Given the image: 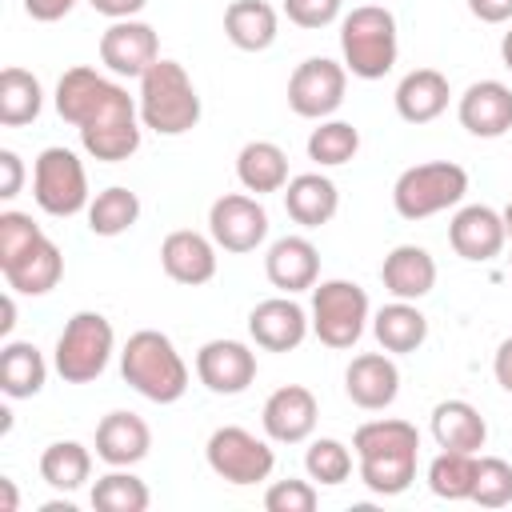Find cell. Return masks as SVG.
Returning a JSON list of instances; mask_svg holds the SVG:
<instances>
[{
    "instance_id": "1",
    "label": "cell",
    "mask_w": 512,
    "mask_h": 512,
    "mask_svg": "<svg viewBox=\"0 0 512 512\" xmlns=\"http://www.w3.org/2000/svg\"><path fill=\"white\" fill-rule=\"evenodd\" d=\"M352 452L360 464V480L376 496H400L416 480L420 432L408 420H368L352 432Z\"/></svg>"
},
{
    "instance_id": "2",
    "label": "cell",
    "mask_w": 512,
    "mask_h": 512,
    "mask_svg": "<svg viewBox=\"0 0 512 512\" xmlns=\"http://www.w3.org/2000/svg\"><path fill=\"white\" fill-rule=\"evenodd\" d=\"M120 376L152 404H176L188 392V364L156 328H140L128 336L120 352Z\"/></svg>"
},
{
    "instance_id": "3",
    "label": "cell",
    "mask_w": 512,
    "mask_h": 512,
    "mask_svg": "<svg viewBox=\"0 0 512 512\" xmlns=\"http://www.w3.org/2000/svg\"><path fill=\"white\" fill-rule=\"evenodd\" d=\"M136 104H140L144 128H152L156 136H184L200 124V92L192 76L184 72V64L164 56L140 76Z\"/></svg>"
},
{
    "instance_id": "4",
    "label": "cell",
    "mask_w": 512,
    "mask_h": 512,
    "mask_svg": "<svg viewBox=\"0 0 512 512\" xmlns=\"http://www.w3.org/2000/svg\"><path fill=\"white\" fill-rule=\"evenodd\" d=\"M340 52L344 68L360 80H380L392 72L400 56V36H396V16L380 4H360L340 20Z\"/></svg>"
},
{
    "instance_id": "5",
    "label": "cell",
    "mask_w": 512,
    "mask_h": 512,
    "mask_svg": "<svg viewBox=\"0 0 512 512\" xmlns=\"http://www.w3.org/2000/svg\"><path fill=\"white\" fill-rule=\"evenodd\" d=\"M468 192V172L456 160H428L412 164L396 176L392 184V208L404 220H428L436 212H448L464 200Z\"/></svg>"
},
{
    "instance_id": "6",
    "label": "cell",
    "mask_w": 512,
    "mask_h": 512,
    "mask_svg": "<svg viewBox=\"0 0 512 512\" xmlns=\"http://www.w3.org/2000/svg\"><path fill=\"white\" fill-rule=\"evenodd\" d=\"M312 332L320 344L328 348H352L368 320H372V304L368 292L356 280H316L312 288Z\"/></svg>"
},
{
    "instance_id": "7",
    "label": "cell",
    "mask_w": 512,
    "mask_h": 512,
    "mask_svg": "<svg viewBox=\"0 0 512 512\" xmlns=\"http://www.w3.org/2000/svg\"><path fill=\"white\" fill-rule=\"evenodd\" d=\"M112 352H116L112 320L100 316V312H76L64 324L60 340H56L52 364H56L64 384H88V380H96L108 368Z\"/></svg>"
},
{
    "instance_id": "8",
    "label": "cell",
    "mask_w": 512,
    "mask_h": 512,
    "mask_svg": "<svg viewBox=\"0 0 512 512\" xmlns=\"http://www.w3.org/2000/svg\"><path fill=\"white\" fill-rule=\"evenodd\" d=\"M32 196L40 204V212L48 216H76L88 212L92 196H88V172L80 164V156L72 148H44L32 164Z\"/></svg>"
},
{
    "instance_id": "9",
    "label": "cell",
    "mask_w": 512,
    "mask_h": 512,
    "mask_svg": "<svg viewBox=\"0 0 512 512\" xmlns=\"http://www.w3.org/2000/svg\"><path fill=\"white\" fill-rule=\"evenodd\" d=\"M80 132V144L92 160H104V164H120L128 160L136 148H140V132H144V120H140V104L128 96V88H116L108 96V104L76 128Z\"/></svg>"
},
{
    "instance_id": "10",
    "label": "cell",
    "mask_w": 512,
    "mask_h": 512,
    "mask_svg": "<svg viewBox=\"0 0 512 512\" xmlns=\"http://www.w3.org/2000/svg\"><path fill=\"white\" fill-rule=\"evenodd\" d=\"M204 456H208V468L228 480V484H260L272 476L276 468V452L268 440H260L256 432L240 428V424H224L208 436L204 444Z\"/></svg>"
},
{
    "instance_id": "11",
    "label": "cell",
    "mask_w": 512,
    "mask_h": 512,
    "mask_svg": "<svg viewBox=\"0 0 512 512\" xmlns=\"http://www.w3.org/2000/svg\"><path fill=\"white\" fill-rule=\"evenodd\" d=\"M348 92V68L328 56H308L288 76V108L304 120H328Z\"/></svg>"
},
{
    "instance_id": "12",
    "label": "cell",
    "mask_w": 512,
    "mask_h": 512,
    "mask_svg": "<svg viewBox=\"0 0 512 512\" xmlns=\"http://www.w3.org/2000/svg\"><path fill=\"white\" fill-rule=\"evenodd\" d=\"M208 236L224 252H256L268 240V212L256 196L228 192L208 208Z\"/></svg>"
},
{
    "instance_id": "13",
    "label": "cell",
    "mask_w": 512,
    "mask_h": 512,
    "mask_svg": "<svg viewBox=\"0 0 512 512\" xmlns=\"http://www.w3.org/2000/svg\"><path fill=\"white\" fill-rule=\"evenodd\" d=\"M160 60V36L144 20H112L100 36V64L112 76H144Z\"/></svg>"
},
{
    "instance_id": "14",
    "label": "cell",
    "mask_w": 512,
    "mask_h": 512,
    "mask_svg": "<svg viewBox=\"0 0 512 512\" xmlns=\"http://www.w3.org/2000/svg\"><path fill=\"white\" fill-rule=\"evenodd\" d=\"M196 376L216 396H240L256 380V352L244 340H208L196 352Z\"/></svg>"
},
{
    "instance_id": "15",
    "label": "cell",
    "mask_w": 512,
    "mask_h": 512,
    "mask_svg": "<svg viewBox=\"0 0 512 512\" xmlns=\"http://www.w3.org/2000/svg\"><path fill=\"white\" fill-rule=\"evenodd\" d=\"M308 332H312V320L288 292L284 296H268L248 312V336L264 352H292V348L304 344Z\"/></svg>"
},
{
    "instance_id": "16",
    "label": "cell",
    "mask_w": 512,
    "mask_h": 512,
    "mask_svg": "<svg viewBox=\"0 0 512 512\" xmlns=\"http://www.w3.org/2000/svg\"><path fill=\"white\" fill-rule=\"evenodd\" d=\"M316 420H320V404H316V396L304 384L276 388L264 400V412H260L264 436L272 444H304L316 432Z\"/></svg>"
},
{
    "instance_id": "17",
    "label": "cell",
    "mask_w": 512,
    "mask_h": 512,
    "mask_svg": "<svg viewBox=\"0 0 512 512\" xmlns=\"http://www.w3.org/2000/svg\"><path fill=\"white\" fill-rule=\"evenodd\" d=\"M448 244L460 260L484 264V260L500 256V248L508 244L504 216L488 204H464V208H456V216L448 224Z\"/></svg>"
},
{
    "instance_id": "18",
    "label": "cell",
    "mask_w": 512,
    "mask_h": 512,
    "mask_svg": "<svg viewBox=\"0 0 512 512\" xmlns=\"http://www.w3.org/2000/svg\"><path fill=\"white\" fill-rule=\"evenodd\" d=\"M344 392L364 412H384L400 396V368L388 352H360L344 368Z\"/></svg>"
},
{
    "instance_id": "19",
    "label": "cell",
    "mask_w": 512,
    "mask_h": 512,
    "mask_svg": "<svg viewBox=\"0 0 512 512\" xmlns=\"http://www.w3.org/2000/svg\"><path fill=\"white\" fill-rule=\"evenodd\" d=\"M456 116L472 136L496 140L512 128V88L504 80H476L464 88Z\"/></svg>"
},
{
    "instance_id": "20",
    "label": "cell",
    "mask_w": 512,
    "mask_h": 512,
    "mask_svg": "<svg viewBox=\"0 0 512 512\" xmlns=\"http://www.w3.org/2000/svg\"><path fill=\"white\" fill-rule=\"evenodd\" d=\"M160 268L168 272V280L176 284H208L216 276V240L192 228H176L164 236L160 244Z\"/></svg>"
},
{
    "instance_id": "21",
    "label": "cell",
    "mask_w": 512,
    "mask_h": 512,
    "mask_svg": "<svg viewBox=\"0 0 512 512\" xmlns=\"http://www.w3.org/2000/svg\"><path fill=\"white\" fill-rule=\"evenodd\" d=\"M264 276L272 288L296 296V292H308L316 288L320 280V252L308 236H280L272 240L268 256H264Z\"/></svg>"
},
{
    "instance_id": "22",
    "label": "cell",
    "mask_w": 512,
    "mask_h": 512,
    "mask_svg": "<svg viewBox=\"0 0 512 512\" xmlns=\"http://www.w3.org/2000/svg\"><path fill=\"white\" fill-rule=\"evenodd\" d=\"M120 84L116 80H108L104 72H96V68H88V64H76V68H68L60 80H56V112H60V120H68L72 128H80V124H88L104 104H108V96L116 92Z\"/></svg>"
},
{
    "instance_id": "23",
    "label": "cell",
    "mask_w": 512,
    "mask_h": 512,
    "mask_svg": "<svg viewBox=\"0 0 512 512\" xmlns=\"http://www.w3.org/2000/svg\"><path fill=\"white\" fill-rule=\"evenodd\" d=\"M152 448V428L136 416V412H108L100 424H96V456L108 464V468H132L148 456Z\"/></svg>"
},
{
    "instance_id": "24",
    "label": "cell",
    "mask_w": 512,
    "mask_h": 512,
    "mask_svg": "<svg viewBox=\"0 0 512 512\" xmlns=\"http://www.w3.org/2000/svg\"><path fill=\"white\" fill-rule=\"evenodd\" d=\"M4 280H8V288L12 292H20V296H44V292H52L56 284H60V276H64V256H60V248L40 232L16 260H8L4 268Z\"/></svg>"
},
{
    "instance_id": "25",
    "label": "cell",
    "mask_w": 512,
    "mask_h": 512,
    "mask_svg": "<svg viewBox=\"0 0 512 512\" xmlns=\"http://www.w3.org/2000/svg\"><path fill=\"white\" fill-rule=\"evenodd\" d=\"M380 280L396 300H420L436 288V260L420 244H396L380 264Z\"/></svg>"
},
{
    "instance_id": "26",
    "label": "cell",
    "mask_w": 512,
    "mask_h": 512,
    "mask_svg": "<svg viewBox=\"0 0 512 512\" xmlns=\"http://www.w3.org/2000/svg\"><path fill=\"white\" fill-rule=\"evenodd\" d=\"M448 96H452V88H448V76L444 72H436V68H412L396 84V96L392 100H396L400 120L428 124V120H436L448 108Z\"/></svg>"
},
{
    "instance_id": "27",
    "label": "cell",
    "mask_w": 512,
    "mask_h": 512,
    "mask_svg": "<svg viewBox=\"0 0 512 512\" xmlns=\"http://www.w3.org/2000/svg\"><path fill=\"white\" fill-rule=\"evenodd\" d=\"M284 208L300 228H320L336 216L340 192L324 172H300L284 184Z\"/></svg>"
},
{
    "instance_id": "28",
    "label": "cell",
    "mask_w": 512,
    "mask_h": 512,
    "mask_svg": "<svg viewBox=\"0 0 512 512\" xmlns=\"http://www.w3.org/2000/svg\"><path fill=\"white\" fill-rule=\"evenodd\" d=\"M280 32V16L268 0H232L224 8V36L240 48V52H264L276 44Z\"/></svg>"
},
{
    "instance_id": "29",
    "label": "cell",
    "mask_w": 512,
    "mask_h": 512,
    "mask_svg": "<svg viewBox=\"0 0 512 512\" xmlns=\"http://www.w3.org/2000/svg\"><path fill=\"white\" fill-rule=\"evenodd\" d=\"M432 436L440 448L452 452H480L488 440V424L476 404L468 400H440L432 408Z\"/></svg>"
},
{
    "instance_id": "30",
    "label": "cell",
    "mask_w": 512,
    "mask_h": 512,
    "mask_svg": "<svg viewBox=\"0 0 512 512\" xmlns=\"http://www.w3.org/2000/svg\"><path fill=\"white\" fill-rule=\"evenodd\" d=\"M236 180L244 184V192H284V184L292 180L288 176V156L280 144L272 140H248L236 156Z\"/></svg>"
},
{
    "instance_id": "31",
    "label": "cell",
    "mask_w": 512,
    "mask_h": 512,
    "mask_svg": "<svg viewBox=\"0 0 512 512\" xmlns=\"http://www.w3.org/2000/svg\"><path fill=\"white\" fill-rule=\"evenodd\" d=\"M372 332L384 352L404 356L428 340V316L416 308V300H392L372 316Z\"/></svg>"
},
{
    "instance_id": "32",
    "label": "cell",
    "mask_w": 512,
    "mask_h": 512,
    "mask_svg": "<svg viewBox=\"0 0 512 512\" xmlns=\"http://www.w3.org/2000/svg\"><path fill=\"white\" fill-rule=\"evenodd\" d=\"M48 380V364L44 352L28 340H8L0 348V388L8 400H28L44 388Z\"/></svg>"
},
{
    "instance_id": "33",
    "label": "cell",
    "mask_w": 512,
    "mask_h": 512,
    "mask_svg": "<svg viewBox=\"0 0 512 512\" xmlns=\"http://www.w3.org/2000/svg\"><path fill=\"white\" fill-rule=\"evenodd\" d=\"M44 108V88L28 68H4L0 72V124L4 128H24L40 116Z\"/></svg>"
},
{
    "instance_id": "34",
    "label": "cell",
    "mask_w": 512,
    "mask_h": 512,
    "mask_svg": "<svg viewBox=\"0 0 512 512\" xmlns=\"http://www.w3.org/2000/svg\"><path fill=\"white\" fill-rule=\"evenodd\" d=\"M136 220H140V196L132 188H124V184H112V188L96 192L92 204H88V228H92V236H104V240L124 236Z\"/></svg>"
},
{
    "instance_id": "35",
    "label": "cell",
    "mask_w": 512,
    "mask_h": 512,
    "mask_svg": "<svg viewBox=\"0 0 512 512\" xmlns=\"http://www.w3.org/2000/svg\"><path fill=\"white\" fill-rule=\"evenodd\" d=\"M40 476L56 492H76L92 476V452L80 440H56L40 452Z\"/></svg>"
},
{
    "instance_id": "36",
    "label": "cell",
    "mask_w": 512,
    "mask_h": 512,
    "mask_svg": "<svg viewBox=\"0 0 512 512\" xmlns=\"http://www.w3.org/2000/svg\"><path fill=\"white\" fill-rule=\"evenodd\" d=\"M476 452H452L440 448V456H432L428 464V488L440 500H472L476 488Z\"/></svg>"
},
{
    "instance_id": "37",
    "label": "cell",
    "mask_w": 512,
    "mask_h": 512,
    "mask_svg": "<svg viewBox=\"0 0 512 512\" xmlns=\"http://www.w3.org/2000/svg\"><path fill=\"white\" fill-rule=\"evenodd\" d=\"M152 504V492L140 476H132L128 468H112L108 476H100L92 484V508L100 512H144Z\"/></svg>"
},
{
    "instance_id": "38",
    "label": "cell",
    "mask_w": 512,
    "mask_h": 512,
    "mask_svg": "<svg viewBox=\"0 0 512 512\" xmlns=\"http://www.w3.org/2000/svg\"><path fill=\"white\" fill-rule=\"evenodd\" d=\"M360 152V132L348 120H320V128H312L308 136V160H316L320 168H340Z\"/></svg>"
},
{
    "instance_id": "39",
    "label": "cell",
    "mask_w": 512,
    "mask_h": 512,
    "mask_svg": "<svg viewBox=\"0 0 512 512\" xmlns=\"http://www.w3.org/2000/svg\"><path fill=\"white\" fill-rule=\"evenodd\" d=\"M352 456H356V452H348V444H340V440H332V436L312 440L308 452H304L308 480H316V484H344V480L352 476Z\"/></svg>"
},
{
    "instance_id": "40",
    "label": "cell",
    "mask_w": 512,
    "mask_h": 512,
    "mask_svg": "<svg viewBox=\"0 0 512 512\" xmlns=\"http://www.w3.org/2000/svg\"><path fill=\"white\" fill-rule=\"evenodd\" d=\"M472 504L480 508H504L512 504V464L500 456H480L476 460V488Z\"/></svg>"
},
{
    "instance_id": "41",
    "label": "cell",
    "mask_w": 512,
    "mask_h": 512,
    "mask_svg": "<svg viewBox=\"0 0 512 512\" xmlns=\"http://www.w3.org/2000/svg\"><path fill=\"white\" fill-rule=\"evenodd\" d=\"M36 236H40V224H32L28 212H16V208L0 212V268L8 260H16Z\"/></svg>"
},
{
    "instance_id": "42",
    "label": "cell",
    "mask_w": 512,
    "mask_h": 512,
    "mask_svg": "<svg viewBox=\"0 0 512 512\" xmlns=\"http://www.w3.org/2000/svg\"><path fill=\"white\" fill-rule=\"evenodd\" d=\"M316 488L308 484V480H276V484H268V492H264V508L268 512H312L316 508Z\"/></svg>"
},
{
    "instance_id": "43",
    "label": "cell",
    "mask_w": 512,
    "mask_h": 512,
    "mask_svg": "<svg viewBox=\"0 0 512 512\" xmlns=\"http://www.w3.org/2000/svg\"><path fill=\"white\" fill-rule=\"evenodd\" d=\"M344 0H284V16L296 28H328L340 16Z\"/></svg>"
},
{
    "instance_id": "44",
    "label": "cell",
    "mask_w": 512,
    "mask_h": 512,
    "mask_svg": "<svg viewBox=\"0 0 512 512\" xmlns=\"http://www.w3.org/2000/svg\"><path fill=\"white\" fill-rule=\"evenodd\" d=\"M20 184H24V164L12 148H0V200H12L20 196Z\"/></svg>"
},
{
    "instance_id": "45",
    "label": "cell",
    "mask_w": 512,
    "mask_h": 512,
    "mask_svg": "<svg viewBox=\"0 0 512 512\" xmlns=\"http://www.w3.org/2000/svg\"><path fill=\"white\" fill-rule=\"evenodd\" d=\"M76 4H80V0H24V12H28L32 20H40V24H56V20H64Z\"/></svg>"
},
{
    "instance_id": "46",
    "label": "cell",
    "mask_w": 512,
    "mask_h": 512,
    "mask_svg": "<svg viewBox=\"0 0 512 512\" xmlns=\"http://www.w3.org/2000/svg\"><path fill=\"white\" fill-rule=\"evenodd\" d=\"M468 12L484 24H504L512 20V0H468Z\"/></svg>"
},
{
    "instance_id": "47",
    "label": "cell",
    "mask_w": 512,
    "mask_h": 512,
    "mask_svg": "<svg viewBox=\"0 0 512 512\" xmlns=\"http://www.w3.org/2000/svg\"><path fill=\"white\" fill-rule=\"evenodd\" d=\"M88 4H92L100 16H108V20H136L148 0H88Z\"/></svg>"
},
{
    "instance_id": "48",
    "label": "cell",
    "mask_w": 512,
    "mask_h": 512,
    "mask_svg": "<svg viewBox=\"0 0 512 512\" xmlns=\"http://www.w3.org/2000/svg\"><path fill=\"white\" fill-rule=\"evenodd\" d=\"M492 376H496V384H500L504 392H512V336L500 340V348H496V356H492Z\"/></svg>"
},
{
    "instance_id": "49",
    "label": "cell",
    "mask_w": 512,
    "mask_h": 512,
    "mask_svg": "<svg viewBox=\"0 0 512 512\" xmlns=\"http://www.w3.org/2000/svg\"><path fill=\"white\" fill-rule=\"evenodd\" d=\"M0 312H4V320H0V336H8V332L16 328V300H12V292L4 296V304H0Z\"/></svg>"
},
{
    "instance_id": "50",
    "label": "cell",
    "mask_w": 512,
    "mask_h": 512,
    "mask_svg": "<svg viewBox=\"0 0 512 512\" xmlns=\"http://www.w3.org/2000/svg\"><path fill=\"white\" fill-rule=\"evenodd\" d=\"M0 492H4V512H16V484L8 476H0Z\"/></svg>"
},
{
    "instance_id": "51",
    "label": "cell",
    "mask_w": 512,
    "mask_h": 512,
    "mask_svg": "<svg viewBox=\"0 0 512 512\" xmlns=\"http://www.w3.org/2000/svg\"><path fill=\"white\" fill-rule=\"evenodd\" d=\"M500 60H504V68L512 72V28H508L504 40H500Z\"/></svg>"
},
{
    "instance_id": "52",
    "label": "cell",
    "mask_w": 512,
    "mask_h": 512,
    "mask_svg": "<svg viewBox=\"0 0 512 512\" xmlns=\"http://www.w3.org/2000/svg\"><path fill=\"white\" fill-rule=\"evenodd\" d=\"M500 216H504V228H508V240H512V200H508V208Z\"/></svg>"
},
{
    "instance_id": "53",
    "label": "cell",
    "mask_w": 512,
    "mask_h": 512,
    "mask_svg": "<svg viewBox=\"0 0 512 512\" xmlns=\"http://www.w3.org/2000/svg\"><path fill=\"white\" fill-rule=\"evenodd\" d=\"M508 264H512V256H508Z\"/></svg>"
}]
</instances>
